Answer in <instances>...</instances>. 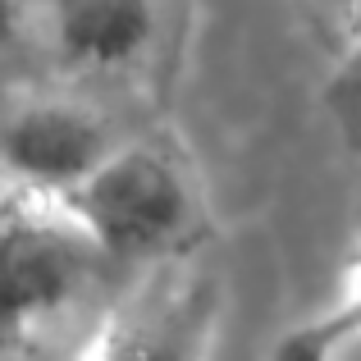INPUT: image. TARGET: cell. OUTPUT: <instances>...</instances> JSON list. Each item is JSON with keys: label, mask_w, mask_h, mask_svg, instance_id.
<instances>
[{"label": "cell", "mask_w": 361, "mask_h": 361, "mask_svg": "<svg viewBox=\"0 0 361 361\" xmlns=\"http://www.w3.org/2000/svg\"><path fill=\"white\" fill-rule=\"evenodd\" d=\"M115 147L97 110L78 101H32L0 133V165L14 192L64 202Z\"/></svg>", "instance_id": "cell-3"}, {"label": "cell", "mask_w": 361, "mask_h": 361, "mask_svg": "<svg viewBox=\"0 0 361 361\" xmlns=\"http://www.w3.org/2000/svg\"><path fill=\"white\" fill-rule=\"evenodd\" d=\"M156 37V0H55V42L78 69H123Z\"/></svg>", "instance_id": "cell-5"}, {"label": "cell", "mask_w": 361, "mask_h": 361, "mask_svg": "<svg viewBox=\"0 0 361 361\" xmlns=\"http://www.w3.org/2000/svg\"><path fill=\"white\" fill-rule=\"evenodd\" d=\"M106 252L55 197L14 192L0 206V348L60 325L97 283Z\"/></svg>", "instance_id": "cell-1"}, {"label": "cell", "mask_w": 361, "mask_h": 361, "mask_svg": "<svg viewBox=\"0 0 361 361\" xmlns=\"http://www.w3.org/2000/svg\"><path fill=\"white\" fill-rule=\"evenodd\" d=\"M211 298L197 283H156L106 320L78 361H202Z\"/></svg>", "instance_id": "cell-4"}, {"label": "cell", "mask_w": 361, "mask_h": 361, "mask_svg": "<svg viewBox=\"0 0 361 361\" xmlns=\"http://www.w3.org/2000/svg\"><path fill=\"white\" fill-rule=\"evenodd\" d=\"M329 101H334V115L343 119V128L361 142V42L353 46V55L343 60V69L334 73Z\"/></svg>", "instance_id": "cell-7"}, {"label": "cell", "mask_w": 361, "mask_h": 361, "mask_svg": "<svg viewBox=\"0 0 361 361\" xmlns=\"http://www.w3.org/2000/svg\"><path fill=\"white\" fill-rule=\"evenodd\" d=\"M357 343H361V270L348 279L343 302H338L325 320L298 329V334L279 348V361H338Z\"/></svg>", "instance_id": "cell-6"}, {"label": "cell", "mask_w": 361, "mask_h": 361, "mask_svg": "<svg viewBox=\"0 0 361 361\" xmlns=\"http://www.w3.org/2000/svg\"><path fill=\"white\" fill-rule=\"evenodd\" d=\"M18 32V0H0V51L14 42Z\"/></svg>", "instance_id": "cell-8"}, {"label": "cell", "mask_w": 361, "mask_h": 361, "mask_svg": "<svg viewBox=\"0 0 361 361\" xmlns=\"http://www.w3.org/2000/svg\"><path fill=\"white\" fill-rule=\"evenodd\" d=\"M334 9H338V18L348 23V32L361 42V0H334Z\"/></svg>", "instance_id": "cell-9"}, {"label": "cell", "mask_w": 361, "mask_h": 361, "mask_svg": "<svg viewBox=\"0 0 361 361\" xmlns=\"http://www.w3.org/2000/svg\"><path fill=\"white\" fill-rule=\"evenodd\" d=\"M64 206L92 233L106 261H160L192 233L197 206L183 169L156 147H115Z\"/></svg>", "instance_id": "cell-2"}]
</instances>
